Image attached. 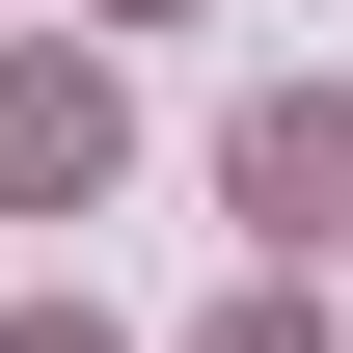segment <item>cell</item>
<instances>
[{
	"label": "cell",
	"instance_id": "277c9868",
	"mask_svg": "<svg viewBox=\"0 0 353 353\" xmlns=\"http://www.w3.org/2000/svg\"><path fill=\"white\" fill-rule=\"evenodd\" d=\"M0 353H109V326H82V299H28V326H0Z\"/></svg>",
	"mask_w": 353,
	"mask_h": 353
},
{
	"label": "cell",
	"instance_id": "6da1fadb",
	"mask_svg": "<svg viewBox=\"0 0 353 353\" xmlns=\"http://www.w3.org/2000/svg\"><path fill=\"white\" fill-rule=\"evenodd\" d=\"M218 190H245V245H272V272H326V245H353V109H326V82H272V109L218 136Z\"/></svg>",
	"mask_w": 353,
	"mask_h": 353
},
{
	"label": "cell",
	"instance_id": "7a4b0ae2",
	"mask_svg": "<svg viewBox=\"0 0 353 353\" xmlns=\"http://www.w3.org/2000/svg\"><path fill=\"white\" fill-rule=\"evenodd\" d=\"M109 163H136V109H109V54H0V218H82Z\"/></svg>",
	"mask_w": 353,
	"mask_h": 353
},
{
	"label": "cell",
	"instance_id": "3957f363",
	"mask_svg": "<svg viewBox=\"0 0 353 353\" xmlns=\"http://www.w3.org/2000/svg\"><path fill=\"white\" fill-rule=\"evenodd\" d=\"M190 353H326V326H299V272H272V299H245V326H190Z\"/></svg>",
	"mask_w": 353,
	"mask_h": 353
}]
</instances>
